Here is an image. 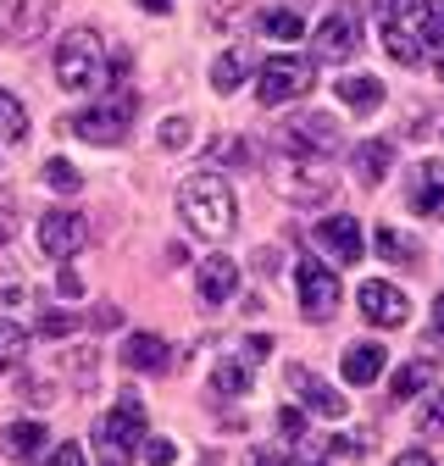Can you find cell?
I'll use <instances>...</instances> for the list:
<instances>
[{"instance_id":"6da1fadb","label":"cell","mask_w":444,"mask_h":466,"mask_svg":"<svg viewBox=\"0 0 444 466\" xmlns=\"http://www.w3.org/2000/svg\"><path fill=\"white\" fill-rule=\"evenodd\" d=\"M178 211H184V222L200 233V239H228V233L239 228V200H234L228 178H217V172H195V178H184Z\"/></svg>"},{"instance_id":"7a4b0ae2","label":"cell","mask_w":444,"mask_h":466,"mask_svg":"<svg viewBox=\"0 0 444 466\" xmlns=\"http://www.w3.org/2000/svg\"><path fill=\"white\" fill-rule=\"evenodd\" d=\"M56 84L73 95H95L106 89V45L95 28H67L56 45Z\"/></svg>"},{"instance_id":"3957f363","label":"cell","mask_w":444,"mask_h":466,"mask_svg":"<svg viewBox=\"0 0 444 466\" xmlns=\"http://www.w3.org/2000/svg\"><path fill=\"white\" fill-rule=\"evenodd\" d=\"M134 116H139V95L128 84H111V95H100V100H89V111L67 116V134L89 139V145H117L134 128Z\"/></svg>"},{"instance_id":"277c9868","label":"cell","mask_w":444,"mask_h":466,"mask_svg":"<svg viewBox=\"0 0 444 466\" xmlns=\"http://www.w3.org/2000/svg\"><path fill=\"white\" fill-rule=\"evenodd\" d=\"M145 400L128 389V394H117V405H111V411L100 417V428H95V444H100V461L106 466H128L139 450H145Z\"/></svg>"},{"instance_id":"5b68a950","label":"cell","mask_w":444,"mask_h":466,"mask_svg":"<svg viewBox=\"0 0 444 466\" xmlns=\"http://www.w3.org/2000/svg\"><path fill=\"white\" fill-rule=\"evenodd\" d=\"M306 89H317V62H306V56H267L261 73H256V100L261 106H284Z\"/></svg>"},{"instance_id":"8992f818","label":"cell","mask_w":444,"mask_h":466,"mask_svg":"<svg viewBox=\"0 0 444 466\" xmlns=\"http://www.w3.org/2000/svg\"><path fill=\"white\" fill-rule=\"evenodd\" d=\"M267 184H272V195H284L289 206H328L333 189H339L311 161H278V167H267Z\"/></svg>"},{"instance_id":"52a82bcc","label":"cell","mask_w":444,"mask_h":466,"mask_svg":"<svg viewBox=\"0 0 444 466\" xmlns=\"http://www.w3.org/2000/svg\"><path fill=\"white\" fill-rule=\"evenodd\" d=\"M278 139H284V150L295 156H339L345 150V134L339 123H333L328 111H300V116H284V128H278Z\"/></svg>"},{"instance_id":"ba28073f","label":"cell","mask_w":444,"mask_h":466,"mask_svg":"<svg viewBox=\"0 0 444 466\" xmlns=\"http://www.w3.org/2000/svg\"><path fill=\"white\" fill-rule=\"evenodd\" d=\"M311 45H317V62H350L361 50V6H333L311 28Z\"/></svg>"},{"instance_id":"9c48e42d","label":"cell","mask_w":444,"mask_h":466,"mask_svg":"<svg viewBox=\"0 0 444 466\" xmlns=\"http://www.w3.org/2000/svg\"><path fill=\"white\" fill-rule=\"evenodd\" d=\"M34 239H39V256L73 261L89 245V217H78V211H45L39 228H34Z\"/></svg>"},{"instance_id":"30bf717a","label":"cell","mask_w":444,"mask_h":466,"mask_svg":"<svg viewBox=\"0 0 444 466\" xmlns=\"http://www.w3.org/2000/svg\"><path fill=\"white\" fill-rule=\"evenodd\" d=\"M295 289H300V306H306V317L311 322H328L333 311H339V278H333V267H322L317 256H306L300 267H295Z\"/></svg>"},{"instance_id":"8fae6325","label":"cell","mask_w":444,"mask_h":466,"mask_svg":"<svg viewBox=\"0 0 444 466\" xmlns=\"http://www.w3.org/2000/svg\"><path fill=\"white\" fill-rule=\"evenodd\" d=\"M56 6H62V0H6V6H0V39L6 45L45 39V28L56 23Z\"/></svg>"},{"instance_id":"7c38bea8","label":"cell","mask_w":444,"mask_h":466,"mask_svg":"<svg viewBox=\"0 0 444 466\" xmlns=\"http://www.w3.org/2000/svg\"><path fill=\"white\" fill-rule=\"evenodd\" d=\"M356 306H361V317H367L372 328H400V322L411 317V300L400 295L395 283H383V278H367V283L356 289Z\"/></svg>"},{"instance_id":"4fadbf2b","label":"cell","mask_w":444,"mask_h":466,"mask_svg":"<svg viewBox=\"0 0 444 466\" xmlns=\"http://www.w3.org/2000/svg\"><path fill=\"white\" fill-rule=\"evenodd\" d=\"M289 389L300 394V405L306 411H317V417H328V422H339L345 411H350V400L333 389V383H322L311 367H289Z\"/></svg>"},{"instance_id":"5bb4252c","label":"cell","mask_w":444,"mask_h":466,"mask_svg":"<svg viewBox=\"0 0 444 466\" xmlns=\"http://www.w3.org/2000/svg\"><path fill=\"white\" fill-rule=\"evenodd\" d=\"M406 206L417 217H444V161H417L406 178Z\"/></svg>"},{"instance_id":"9a60e30c","label":"cell","mask_w":444,"mask_h":466,"mask_svg":"<svg viewBox=\"0 0 444 466\" xmlns=\"http://www.w3.org/2000/svg\"><path fill=\"white\" fill-rule=\"evenodd\" d=\"M311 239H317L333 261H339V267H356V261H361V250H367L356 217H328V222H317V228H311Z\"/></svg>"},{"instance_id":"2e32d148","label":"cell","mask_w":444,"mask_h":466,"mask_svg":"<svg viewBox=\"0 0 444 466\" xmlns=\"http://www.w3.org/2000/svg\"><path fill=\"white\" fill-rule=\"evenodd\" d=\"M195 283H200V300H206V306L234 300V295H239V261H228V256H206V261L195 267Z\"/></svg>"},{"instance_id":"e0dca14e","label":"cell","mask_w":444,"mask_h":466,"mask_svg":"<svg viewBox=\"0 0 444 466\" xmlns=\"http://www.w3.org/2000/svg\"><path fill=\"white\" fill-rule=\"evenodd\" d=\"M383 45H388V62L395 67H417L422 62V34H417V17H411V6H406V17H395V23H383Z\"/></svg>"},{"instance_id":"ac0fdd59","label":"cell","mask_w":444,"mask_h":466,"mask_svg":"<svg viewBox=\"0 0 444 466\" xmlns=\"http://www.w3.org/2000/svg\"><path fill=\"white\" fill-rule=\"evenodd\" d=\"M166 361H173L166 339H156V333H128L123 339V367L128 372H166Z\"/></svg>"},{"instance_id":"d6986e66","label":"cell","mask_w":444,"mask_h":466,"mask_svg":"<svg viewBox=\"0 0 444 466\" xmlns=\"http://www.w3.org/2000/svg\"><path fill=\"white\" fill-rule=\"evenodd\" d=\"M388 167H395V139H361L356 145V178L367 189H378L388 178Z\"/></svg>"},{"instance_id":"ffe728a7","label":"cell","mask_w":444,"mask_h":466,"mask_svg":"<svg viewBox=\"0 0 444 466\" xmlns=\"http://www.w3.org/2000/svg\"><path fill=\"white\" fill-rule=\"evenodd\" d=\"M383 361H388V350H383V344H350L339 367H345V383L367 389V383H378V378H383Z\"/></svg>"},{"instance_id":"44dd1931","label":"cell","mask_w":444,"mask_h":466,"mask_svg":"<svg viewBox=\"0 0 444 466\" xmlns=\"http://www.w3.org/2000/svg\"><path fill=\"white\" fill-rule=\"evenodd\" d=\"M339 100H345L356 116H367V111L383 106V84H378L372 73H350V78H339Z\"/></svg>"},{"instance_id":"7402d4cb","label":"cell","mask_w":444,"mask_h":466,"mask_svg":"<svg viewBox=\"0 0 444 466\" xmlns=\"http://www.w3.org/2000/svg\"><path fill=\"white\" fill-rule=\"evenodd\" d=\"M39 444H45V422H12L0 433V450L12 461H39Z\"/></svg>"},{"instance_id":"603a6c76","label":"cell","mask_w":444,"mask_h":466,"mask_svg":"<svg viewBox=\"0 0 444 466\" xmlns=\"http://www.w3.org/2000/svg\"><path fill=\"white\" fill-rule=\"evenodd\" d=\"M245 361H250V356H245ZM245 361H239V356H222V361L211 367V389L228 394V400H239V394L250 389V367H245Z\"/></svg>"},{"instance_id":"cb8c5ba5","label":"cell","mask_w":444,"mask_h":466,"mask_svg":"<svg viewBox=\"0 0 444 466\" xmlns=\"http://www.w3.org/2000/svg\"><path fill=\"white\" fill-rule=\"evenodd\" d=\"M378 256L383 261H422V245L411 239V233H400V228H378Z\"/></svg>"},{"instance_id":"d4e9b609","label":"cell","mask_w":444,"mask_h":466,"mask_svg":"<svg viewBox=\"0 0 444 466\" xmlns=\"http://www.w3.org/2000/svg\"><path fill=\"white\" fill-rule=\"evenodd\" d=\"M211 84H217V95L239 89V84H245V50H228V56H217V62H211Z\"/></svg>"},{"instance_id":"484cf974","label":"cell","mask_w":444,"mask_h":466,"mask_svg":"<svg viewBox=\"0 0 444 466\" xmlns=\"http://www.w3.org/2000/svg\"><path fill=\"white\" fill-rule=\"evenodd\" d=\"M0 139H28V111L6 89H0Z\"/></svg>"},{"instance_id":"4316f807","label":"cell","mask_w":444,"mask_h":466,"mask_svg":"<svg viewBox=\"0 0 444 466\" xmlns=\"http://www.w3.org/2000/svg\"><path fill=\"white\" fill-rule=\"evenodd\" d=\"M428 378H433V361H411V367H400V372H395L388 394H395V400H411V394H422V389H428Z\"/></svg>"},{"instance_id":"83f0119b","label":"cell","mask_w":444,"mask_h":466,"mask_svg":"<svg viewBox=\"0 0 444 466\" xmlns=\"http://www.w3.org/2000/svg\"><path fill=\"white\" fill-rule=\"evenodd\" d=\"M45 184H50L56 195H78V189H84V178H78V167H73L67 156H50V161H45Z\"/></svg>"},{"instance_id":"f1b7e54d","label":"cell","mask_w":444,"mask_h":466,"mask_svg":"<svg viewBox=\"0 0 444 466\" xmlns=\"http://www.w3.org/2000/svg\"><path fill=\"white\" fill-rule=\"evenodd\" d=\"M411 17L428 45H444V0H422V6H411Z\"/></svg>"},{"instance_id":"f546056e","label":"cell","mask_w":444,"mask_h":466,"mask_svg":"<svg viewBox=\"0 0 444 466\" xmlns=\"http://www.w3.org/2000/svg\"><path fill=\"white\" fill-rule=\"evenodd\" d=\"M23 350H28V333H23L17 322L0 317V372H12V367L23 361Z\"/></svg>"},{"instance_id":"4dcf8cb0","label":"cell","mask_w":444,"mask_h":466,"mask_svg":"<svg viewBox=\"0 0 444 466\" xmlns=\"http://www.w3.org/2000/svg\"><path fill=\"white\" fill-rule=\"evenodd\" d=\"M261 34H272V39H306V23L295 12H261Z\"/></svg>"},{"instance_id":"1f68e13d","label":"cell","mask_w":444,"mask_h":466,"mask_svg":"<svg viewBox=\"0 0 444 466\" xmlns=\"http://www.w3.org/2000/svg\"><path fill=\"white\" fill-rule=\"evenodd\" d=\"M89 317H78V311H39V339H62V333H73Z\"/></svg>"},{"instance_id":"d6a6232c","label":"cell","mask_w":444,"mask_h":466,"mask_svg":"<svg viewBox=\"0 0 444 466\" xmlns=\"http://www.w3.org/2000/svg\"><path fill=\"white\" fill-rule=\"evenodd\" d=\"M189 134H195V128H189V116H166L156 139H161V150H184V145H189Z\"/></svg>"},{"instance_id":"836d02e7","label":"cell","mask_w":444,"mask_h":466,"mask_svg":"<svg viewBox=\"0 0 444 466\" xmlns=\"http://www.w3.org/2000/svg\"><path fill=\"white\" fill-rule=\"evenodd\" d=\"M139 455H145V466H173V461H178V444H173V439H145Z\"/></svg>"},{"instance_id":"e575fe53","label":"cell","mask_w":444,"mask_h":466,"mask_svg":"<svg viewBox=\"0 0 444 466\" xmlns=\"http://www.w3.org/2000/svg\"><path fill=\"white\" fill-rule=\"evenodd\" d=\"M417 428H422V433H444V389L422 405V411H417Z\"/></svg>"},{"instance_id":"d590c367","label":"cell","mask_w":444,"mask_h":466,"mask_svg":"<svg viewBox=\"0 0 444 466\" xmlns=\"http://www.w3.org/2000/svg\"><path fill=\"white\" fill-rule=\"evenodd\" d=\"M95 372H100L95 350H78V356H73V383H78V389H95Z\"/></svg>"},{"instance_id":"8d00e7d4","label":"cell","mask_w":444,"mask_h":466,"mask_svg":"<svg viewBox=\"0 0 444 466\" xmlns=\"http://www.w3.org/2000/svg\"><path fill=\"white\" fill-rule=\"evenodd\" d=\"M39 466H84V450H78V444H56Z\"/></svg>"},{"instance_id":"74e56055","label":"cell","mask_w":444,"mask_h":466,"mask_svg":"<svg viewBox=\"0 0 444 466\" xmlns=\"http://www.w3.org/2000/svg\"><path fill=\"white\" fill-rule=\"evenodd\" d=\"M211 161H234L239 167V161H250V150L239 139H222V145H211Z\"/></svg>"},{"instance_id":"f35d334b","label":"cell","mask_w":444,"mask_h":466,"mask_svg":"<svg viewBox=\"0 0 444 466\" xmlns=\"http://www.w3.org/2000/svg\"><path fill=\"white\" fill-rule=\"evenodd\" d=\"M17 233V206H12V195H0V245H6Z\"/></svg>"},{"instance_id":"ab89813d","label":"cell","mask_w":444,"mask_h":466,"mask_svg":"<svg viewBox=\"0 0 444 466\" xmlns=\"http://www.w3.org/2000/svg\"><path fill=\"white\" fill-rule=\"evenodd\" d=\"M367 6H372V17H383V23L406 17V0H367Z\"/></svg>"},{"instance_id":"60d3db41","label":"cell","mask_w":444,"mask_h":466,"mask_svg":"<svg viewBox=\"0 0 444 466\" xmlns=\"http://www.w3.org/2000/svg\"><path fill=\"white\" fill-rule=\"evenodd\" d=\"M278 428H284V439H295V444L306 439V417L300 411H284V417H278Z\"/></svg>"},{"instance_id":"b9f144b4","label":"cell","mask_w":444,"mask_h":466,"mask_svg":"<svg viewBox=\"0 0 444 466\" xmlns=\"http://www.w3.org/2000/svg\"><path fill=\"white\" fill-rule=\"evenodd\" d=\"M245 350H250V361L272 356V333H250V339H245Z\"/></svg>"},{"instance_id":"7bdbcfd3","label":"cell","mask_w":444,"mask_h":466,"mask_svg":"<svg viewBox=\"0 0 444 466\" xmlns=\"http://www.w3.org/2000/svg\"><path fill=\"white\" fill-rule=\"evenodd\" d=\"M56 289H62V295H67V300H73V295H84V278H78V272H73V267H67V272H62V278H56Z\"/></svg>"},{"instance_id":"ee69618b","label":"cell","mask_w":444,"mask_h":466,"mask_svg":"<svg viewBox=\"0 0 444 466\" xmlns=\"http://www.w3.org/2000/svg\"><path fill=\"white\" fill-rule=\"evenodd\" d=\"M256 272H261V278H272V272H278V250H272V245H261V250H256Z\"/></svg>"},{"instance_id":"f6af8a7d","label":"cell","mask_w":444,"mask_h":466,"mask_svg":"<svg viewBox=\"0 0 444 466\" xmlns=\"http://www.w3.org/2000/svg\"><path fill=\"white\" fill-rule=\"evenodd\" d=\"M89 322H95V328H117V322H123V311H117V306H95V317H89Z\"/></svg>"},{"instance_id":"bcb514c9","label":"cell","mask_w":444,"mask_h":466,"mask_svg":"<svg viewBox=\"0 0 444 466\" xmlns=\"http://www.w3.org/2000/svg\"><path fill=\"white\" fill-rule=\"evenodd\" d=\"M23 400H28V405H50V389H45V383H34V378H28V383H23Z\"/></svg>"},{"instance_id":"7dc6e473","label":"cell","mask_w":444,"mask_h":466,"mask_svg":"<svg viewBox=\"0 0 444 466\" xmlns=\"http://www.w3.org/2000/svg\"><path fill=\"white\" fill-rule=\"evenodd\" d=\"M395 466H433V455L428 450H406V455H395Z\"/></svg>"},{"instance_id":"c3c4849f","label":"cell","mask_w":444,"mask_h":466,"mask_svg":"<svg viewBox=\"0 0 444 466\" xmlns=\"http://www.w3.org/2000/svg\"><path fill=\"white\" fill-rule=\"evenodd\" d=\"M250 466H284V461H278L272 450H250Z\"/></svg>"},{"instance_id":"681fc988","label":"cell","mask_w":444,"mask_h":466,"mask_svg":"<svg viewBox=\"0 0 444 466\" xmlns=\"http://www.w3.org/2000/svg\"><path fill=\"white\" fill-rule=\"evenodd\" d=\"M139 6H145L150 17H161V12H173V0H139Z\"/></svg>"},{"instance_id":"f907efd6","label":"cell","mask_w":444,"mask_h":466,"mask_svg":"<svg viewBox=\"0 0 444 466\" xmlns=\"http://www.w3.org/2000/svg\"><path fill=\"white\" fill-rule=\"evenodd\" d=\"M433 328H444V295L433 300Z\"/></svg>"},{"instance_id":"816d5d0a","label":"cell","mask_w":444,"mask_h":466,"mask_svg":"<svg viewBox=\"0 0 444 466\" xmlns=\"http://www.w3.org/2000/svg\"><path fill=\"white\" fill-rule=\"evenodd\" d=\"M433 73H439V84H444V50H439V56H433Z\"/></svg>"},{"instance_id":"f5cc1de1","label":"cell","mask_w":444,"mask_h":466,"mask_svg":"<svg viewBox=\"0 0 444 466\" xmlns=\"http://www.w3.org/2000/svg\"><path fill=\"white\" fill-rule=\"evenodd\" d=\"M295 466H322V461H295Z\"/></svg>"}]
</instances>
